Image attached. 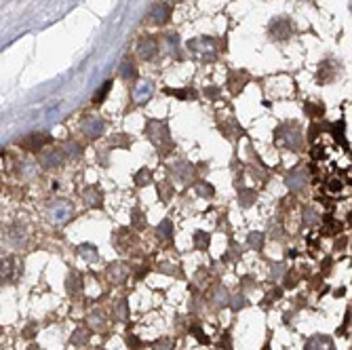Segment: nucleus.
<instances>
[{"mask_svg": "<svg viewBox=\"0 0 352 350\" xmlns=\"http://www.w3.org/2000/svg\"><path fill=\"white\" fill-rule=\"evenodd\" d=\"M274 141L280 148L291 150V152H299L304 148V135H301V127L299 122H285L274 131Z\"/></svg>", "mask_w": 352, "mask_h": 350, "instance_id": "nucleus-1", "label": "nucleus"}, {"mask_svg": "<svg viewBox=\"0 0 352 350\" xmlns=\"http://www.w3.org/2000/svg\"><path fill=\"white\" fill-rule=\"evenodd\" d=\"M146 135L163 156L173 150V139H171V131L165 120H150L146 127Z\"/></svg>", "mask_w": 352, "mask_h": 350, "instance_id": "nucleus-2", "label": "nucleus"}, {"mask_svg": "<svg viewBox=\"0 0 352 350\" xmlns=\"http://www.w3.org/2000/svg\"><path fill=\"white\" fill-rule=\"evenodd\" d=\"M47 215H49V222H51V224L64 226V224H68L70 220L74 218V205L70 203L68 199H57L53 203H49Z\"/></svg>", "mask_w": 352, "mask_h": 350, "instance_id": "nucleus-3", "label": "nucleus"}, {"mask_svg": "<svg viewBox=\"0 0 352 350\" xmlns=\"http://www.w3.org/2000/svg\"><path fill=\"white\" fill-rule=\"evenodd\" d=\"M308 184H310V173L304 167H295V169H291L285 175V186H287L289 192H293V194L306 192Z\"/></svg>", "mask_w": 352, "mask_h": 350, "instance_id": "nucleus-4", "label": "nucleus"}, {"mask_svg": "<svg viewBox=\"0 0 352 350\" xmlns=\"http://www.w3.org/2000/svg\"><path fill=\"white\" fill-rule=\"evenodd\" d=\"M293 22L287 17H280V19H274L272 26H270V34H272L274 40H278V43H285V40L291 38V34H293Z\"/></svg>", "mask_w": 352, "mask_h": 350, "instance_id": "nucleus-5", "label": "nucleus"}, {"mask_svg": "<svg viewBox=\"0 0 352 350\" xmlns=\"http://www.w3.org/2000/svg\"><path fill=\"white\" fill-rule=\"evenodd\" d=\"M51 143V135H47V133H32V135L24 137L19 141V146H22L26 152H32V154H38L45 146Z\"/></svg>", "mask_w": 352, "mask_h": 350, "instance_id": "nucleus-6", "label": "nucleus"}, {"mask_svg": "<svg viewBox=\"0 0 352 350\" xmlns=\"http://www.w3.org/2000/svg\"><path fill=\"white\" fill-rule=\"evenodd\" d=\"M169 175L173 178L175 182H182V184H186V182H190V178L194 175V167L190 164L188 160H177V162H173V164H169Z\"/></svg>", "mask_w": 352, "mask_h": 350, "instance_id": "nucleus-7", "label": "nucleus"}, {"mask_svg": "<svg viewBox=\"0 0 352 350\" xmlns=\"http://www.w3.org/2000/svg\"><path fill=\"white\" fill-rule=\"evenodd\" d=\"M26 236H28V230H26V224H11L5 232V239L11 247H22L26 245Z\"/></svg>", "mask_w": 352, "mask_h": 350, "instance_id": "nucleus-8", "label": "nucleus"}, {"mask_svg": "<svg viewBox=\"0 0 352 350\" xmlns=\"http://www.w3.org/2000/svg\"><path fill=\"white\" fill-rule=\"evenodd\" d=\"M104 131H106V122L102 118H97V116H89L83 120V133L89 137V139H97V137H102L104 135Z\"/></svg>", "mask_w": 352, "mask_h": 350, "instance_id": "nucleus-9", "label": "nucleus"}, {"mask_svg": "<svg viewBox=\"0 0 352 350\" xmlns=\"http://www.w3.org/2000/svg\"><path fill=\"white\" fill-rule=\"evenodd\" d=\"M304 350H335V344H333V339H331L329 335L316 333V335H310L306 339Z\"/></svg>", "mask_w": 352, "mask_h": 350, "instance_id": "nucleus-10", "label": "nucleus"}, {"mask_svg": "<svg viewBox=\"0 0 352 350\" xmlns=\"http://www.w3.org/2000/svg\"><path fill=\"white\" fill-rule=\"evenodd\" d=\"M106 276H108V281L112 285H123L127 281V276H129V270H127V266L123 262H114V264L108 266Z\"/></svg>", "mask_w": 352, "mask_h": 350, "instance_id": "nucleus-11", "label": "nucleus"}, {"mask_svg": "<svg viewBox=\"0 0 352 350\" xmlns=\"http://www.w3.org/2000/svg\"><path fill=\"white\" fill-rule=\"evenodd\" d=\"M337 72H339V66L335 64V61L327 59V61H323V64H320L316 80L320 82V85H323V82H325V85H327V82H333V80L337 78Z\"/></svg>", "mask_w": 352, "mask_h": 350, "instance_id": "nucleus-12", "label": "nucleus"}, {"mask_svg": "<svg viewBox=\"0 0 352 350\" xmlns=\"http://www.w3.org/2000/svg\"><path fill=\"white\" fill-rule=\"evenodd\" d=\"M83 201L91 209H102L104 207V192L99 190V186H87L83 190Z\"/></svg>", "mask_w": 352, "mask_h": 350, "instance_id": "nucleus-13", "label": "nucleus"}, {"mask_svg": "<svg viewBox=\"0 0 352 350\" xmlns=\"http://www.w3.org/2000/svg\"><path fill=\"white\" fill-rule=\"evenodd\" d=\"M64 156H66V152L64 150H49L45 152L43 156H40V167L43 169H55V167H62L64 164Z\"/></svg>", "mask_w": 352, "mask_h": 350, "instance_id": "nucleus-14", "label": "nucleus"}, {"mask_svg": "<svg viewBox=\"0 0 352 350\" xmlns=\"http://www.w3.org/2000/svg\"><path fill=\"white\" fill-rule=\"evenodd\" d=\"M137 53L144 59H152L156 55V40L154 38H142L137 45Z\"/></svg>", "mask_w": 352, "mask_h": 350, "instance_id": "nucleus-15", "label": "nucleus"}, {"mask_svg": "<svg viewBox=\"0 0 352 350\" xmlns=\"http://www.w3.org/2000/svg\"><path fill=\"white\" fill-rule=\"evenodd\" d=\"M169 15H171V9L167 5H154L152 11H150V19L156 24V26H163L169 22Z\"/></svg>", "mask_w": 352, "mask_h": 350, "instance_id": "nucleus-16", "label": "nucleus"}, {"mask_svg": "<svg viewBox=\"0 0 352 350\" xmlns=\"http://www.w3.org/2000/svg\"><path fill=\"white\" fill-rule=\"evenodd\" d=\"M78 255L83 257L85 262H97L99 260V251H97V247L91 245V243H83V245H78Z\"/></svg>", "mask_w": 352, "mask_h": 350, "instance_id": "nucleus-17", "label": "nucleus"}, {"mask_svg": "<svg viewBox=\"0 0 352 350\" xmlns=\"http://www.w3.org/2000/svg\"><path fill=\"white\" fill-rule=\"evenodd\" d=\"M209 300H211V304H213L215 308H222V306L230 304V302H228V291H226V287H222V285H217L215 289L211 291V295H209Z\"/></svg>", "mask_w": 352, "mask_h": 350, "instance_id": "nucleus-18", "label": "nucleus"}, {"mask_svg": "<svg viewBox=\"0 0 352 350\" xmlns=\"http://www.w3.org/2000/svg\"><path fill=\"white\" fill-rule=\"evenodd\" d=\"M255 201H257V192H255V190H251V188L238 190V205H240L243 209H249Z\"/></svg>", "mask_w": 352, "mask_h": 350, "instance_id": "nucleus-19", "label": "nucleus"}, {"mask_svg": "<svg viewBox=\"0 0 352 350\" xmlns=\"http://www.w3.org/2000/svg\"><path fill=\"white\" fill-rule=\"evenodd\" d=\"M156 234L163 241L171 243V241H173V222H171V220H163V222L156 226Z\"/></svg>", "mask_w": 352, "mask_h": 350, "instance_id": "nucleus-20", "label": "nucleus"}, {"mask_svg": "<svg viewBox=\"0 0 352 350\" xmlns=\"http://www.w3.org/2000/svg\"><path fill=\"white\" fill-rule=\"evenodd\" d=\"M301 220H304V224L308 226V228H316V226L320 224V215H318V211L314 207H304Z\"/></svg>", "mask_w": 352, "mask_h": 350, "instance_id": "nucleus-21", "label": "nucleus"}, {"mask_svg": "<svg viewBox=\"0 0 352 350\" xmlns=\"http://www.w3.org/2000/svg\"><path fill=\"white\" fill-rule=\"evenodd\" d=\"M80 287H83V281H80L78 272H76V270H72V272L68 274V279H66V289H68V293H70V295H76V293L80 291Z\"/></svg>", "mask_w": 352, "mask_h": 350, "instance_id": "nucleus-22", "label": "nucleus"}, {"mask_svg": "<svg viewBox=\"0 0 352 350\" xmlns=\"http://www.w3.org/2000/svg\"><path fill=\"white\" fill-rule=\"evenodd\" d=\"M264 241H266L264 232H249L247 234V245H249V249H253V251L264 249Z\"/></svg>", "mask_w": 352, "mask_h": 350, "instance_id": "nucleus-23", "label": "nucleus"}, {"mask_svg": "<svg viewBox=\"0 0 352 350\" xmlns=\"http://www.w3.org/2000/svg\"><path fill=\"white\" fill-rule=\"evenodd\" d=\"M36 171H38V162L32 160V158L24 160V162H22V167H19V175H22L24 180H32L34 175H36Z\"/></svg>", "mask_w": 352, "mask_h": 350, "instance_id": "nucleus-24", "label": "nucleus"}, {"mask_svg": "<svg viewBox=\"0 0 352 350\" xmlns=\"http://www.w3.org/2000/svg\"><path fill=\"white\" fill-rule=\"evenodd\" d=\"M156 190H158V197H160V201L163 203H169L171 201V197H173V184H171L169 180H165V182H158L156 184Z\"/></svg>", "mask_w": 352, "mask_h": 350, "instance_id": "nucleus-25", "label": "nucleus"}, {"mask_svg": "<svg viewBox=\"0 0 352 350\" xmlns=\"http://www.w3.org/2000/svg\"><path fill=\"white\" fill-rule=\"evenodd\" d=\"M131 226H133L135 230H144L146 226H148V220H146V213L139 209V207H135L133 211H131Z\"/></svg>", "mask_w": 352, "mask_h": 350, "instance_id": "nucleus-26", "label": "nucleus"}, {"mask_svg": "<svg viewBox=\"0 0 352 350\" xmlns=\"http://www.w3.org/2000/svg\"><path fill=\"white\" fill-rule=\"evenodd\" d=\"M89 337H91V331L85 329V327H78L72 333V337H70V342L76 344V346H85V344H89Z\"/></svg>", "mask_w": 352, "mask_h": 350, "instance_id": "nucleus-27", "label": "nucleus"}, {"mask_svg": "<svg viewBox=\"0 0 352 350\" xmlns=\"http://www.w3.org/2000/svg\"><path fill=\"white\" fill-rule=\"evenodd\" d=\"M211 245V234H207L205 230H196L194 232V247L200 251H207Z\"/></svg>", "mask_w": 352, "mask_h": 350, "instance_id": "nucleus-28", "label": "nucleus"}, {"mask_svg": "<svg viewBox=\"0 0 352 350\" xmlns=\"http://www.w3.org/2000/svg\"><path fill=\"white\" fill-rule=\"evenodd\" d=\"M194 190H196L198 197H203V199H213L215 197V188L211 186V184H207V182H196Z\"/></svg>", "mask_w": 352, "mask_h": 350, "instance_id": "nucleus-29", "label": "nucleus"}, {"mask_svg": "<svg viewBox=\"0 0 352 350\" xmlns=\"http://www.w3.org/2000/svg\"><path fill=\"white\" fill-rule=\"evenodd\" d=\"M133 182L137 184L139 188H144V186H148V184H152L154 178H152V173H150V169H139V171L133 175Z\"/></svg>", "mask_w": 352, "mask_h": 350, "instance_id": "nucleus-30", "label": "nucleus"}, {"mask_svg": "<svg viewBox=\"0 0 352 350\" xmlns=\"http://www.w3.org/2000/svg\"><path fill=\"white\" fill-rule=\"evenodd\" d=\"M150 95H152V87L148 85V82H144V85H139L135 91H133V97L135 101H139V104H144V101L150 99Z\"/></svg>", "mask_w": 352, "mask_h": 350, "instance_id": "nucleus-31", "label": "nucleus"}, {"mask_svg": "<svg viewBox=\"0 0 352 350\" xmlns=\"http://www.w3.org/2000/svg\"><path fill=\"white\" fill-rule=\"evenodd\" d=\"M64 152H66V156H70L72 160H78L80 156H83V146H80V143H76V141H68L66 148H64Z\"/></svg>", "mask_w": 352, "mask_h": 350, "instance_id": "nucleus-32", "label": "nucleus"}, {"mask_svg": "<svg viewBox=\"0 0 352 350\" xmlns=\"http://www.w3.org/2000/svg\"><path fill=\"white\" fill-rule=\"evenodd\" d=\"M114 316H116V321H127V318H129V300H127V297H123V300L116 304Z\"/></svg>", "mask_w": 352, "mask_h": 350, "instance_id": "nucleus-33", "label": "nucleus"}, {"mask_svg": "<svg viewBox=\"0 0 352 350\" xmlns=\"http://www.w3.org/2000/svg\"><path fill=\"white\" fill-rule=\"evenodd\" d=\"M89 327H95V329H104L106 327V316L102 310H93L91 316H89Z\"/></svg>", "mask_w": 352, "mask_h": 350, "instance_id": "nucleus-34", "label": "nucleus"}, {"mask_svg": "<svg viewBox=\"0 0 352 350\" xmlns=\"http://www.w3.org/2000/svg\"><path fill=\"white\" fill-rule=\"evenodd\" d=\"M110 89H112V80H108V82H104L102 87L97 89V93L93 95V104H102V101L108 97V93H110Z\"/></svg>", "mask_w": 352, "mask_h": 350, "instance_id": "nucleus-35", "label": "nucleus"}, {"mask_svg": "<svg viewBox=\"0 0 352 350\" xmlns=\"http://www.w3.org/2000/svg\"><path fill=\"white\" fill-rule=\"evenodd\" d=\"M152 350H175V339L171 337H158L152 344Z\"/></svg>", "mask_w": 352, "mask_h": 350, "instance_id": "nucleus-36", "label": "nucleus"}, {"mask_svg": "<svg viewBox=\"0 0 352 350\" xmlns=\"http://www.w3.org/2000/svg\"><path fill=\"white\" fill-rule=\"evenodd\" d=\"M344 120H339V122H335L333 127H331V135H333V139L337 141V143H346V137H344Z\"/></svg>", "mask_w": 352, "mask_h": 350, "instance_id": "nucleus-37", "label": "nucleus"}, {"mask_svg": "<svg viewBox=\"0 0 352 350\" xmlns=\"http://www.w3.org/2000/svg\"><path fill=\"white\" fill-rule=\"evenodd\" d=\"M190 333H192L196 339H198V344H211V339H209V335L200 329L198 325H190Z\"/></svg>", "mask_w": 352, "mask_h": 350, "instance_id": "nucleus-38", "label": "nucleus"}, {"mask_svg": "<svg viewBox=\"0 0 352 350\" xmlns=\"http://www.w3.org/2000/svg\"><path fill=\"white\" fill-rule=\"evenodd\" d=\"M306 114H310L312 118H320L325 114V108L318 104H306Z\"/></svg>", "mask_w": 352, "mask_h": 350, "instance_id": "nucleus-39", "label": "nucleus"}, {"mask_svg": "<svg viewBox=\"0 0 352 350\" xmlns=\"http://www.w3.org/2000/svg\"><path fill=\"white\" fill-rule=\"evenodd\" d=\"M325 224H327V228H325V234H337L341 230V224L333 218H325Z\"/></svg>", "mask_w": 352, "mask_h": 350, "instance_id": "nucleus-40", "label": "nucleus"}, {"mask_svg": "<svg viewBox=\"0 0 352 350\" xmlns=\"http://www.w3.org/2000/svg\"><path fill=\"white\" fill-rule=\"evenodd\" d=\"M120 74H123L125 78H133V76H135V66H133V61H125V64L120 66Z\"/></svg>", "mask_w": 352, "mask_h": 350, "instance_id": "nucleus-41", "label": "nucleus"}, {"mask_svg": "<svg viewBox=\"0 0 352 350\" xmlns=\"http://www.w3.org/2000/svg\"><path fill=\"white\" fill-rule=\"evenodd\" d=\"M112 146L131 148V137H129V135H116V137H112Z\"/></svg>", "mask_w": 352, "mask_h": 350, "instance_id": "nucleus-42", "label": "nucleus"}, {"mask_svg": "<svg viewBox=\"0 0 352 350\" xmlns=\"http://www.w3.org/2000/svg\"><path fill=\"white\" fill-rule=\"evenodd\" d=\"M243 306H247V297H245L243 293H238V295L234 297V300L230 302V308H232V310H240Z\"/></svg>", "mask_w": 352, "mask_h": 350, "instance_id": "nucleus-43", "label": "nucleus"}, {"mask_svg": "<svg viewBox=\"0 0 352 350\" xmlns=\"http://www.w3.org/2000/svg\"><path fill=\"white\" fill-rule=\"evenodd\" d=\"M341 188H344V184H341V180H331V182H327V192H331V194H337V192H341Z\"/></svg>", "mask_w": 352, "mask_h": 350, "instance_id": "nucleus-44", "label": "nucleus"}, {"mask_svg": "<svg viewBox=\"0 0 352 350\" xmlns=\"http://www.w3.org/2000/svg\"><path fill=\"white\" fill-rule=\"evenodd\" d=\"M285 276H287V279H285V287H287V289H291V287H295L297 285V274L295 272H285Z\"/></svg>", "mask_w": 352, "mask_h": 350, "instance_id": "nucleus-45", "label": "nucleus"}, {"mask_svg": "<svg viewBox=\"0 0 352 350\" xmlns=\"http://www.w3.org/2000/svg\"><path fill=\"white\" fill-rule=\"evenodd\" d=\"M127 344L131 350H139L142 348V339H137L135 335H127Z\"/></svg>", "mask_w": 352, "mask_h": 350, "instance_id": "nucleus-46", "label": "nucleus"}, {"mask_svg": "<svg viewBox=\"0 0 352 350\" xmlns=\"http://www.w3.org/2000/svg\"><path fill=\"white\" fill-rule=\"evenodd\" d=\"M287 268H285V264H274L272 266V276L274 279H280V274H285Z\"/></svg>", "mask_w": 352, "mask_h": 350, "instance_id": "nucleus-47", "label": "nucleus"}, {"mask_svg": "<svg viewBox=\"0 0 352 350\" xmlns=\"http://www.w3.org/2000/svg\"><path fill=\"white\" fill-rule=\"evenodd\" d=\"M350 9H352V5H350Z\"/></svg>", "mask_w": 352, "mask_h": 350, "instance_id": "nucleus-48", "label": "nucleus"}]
</instances>
